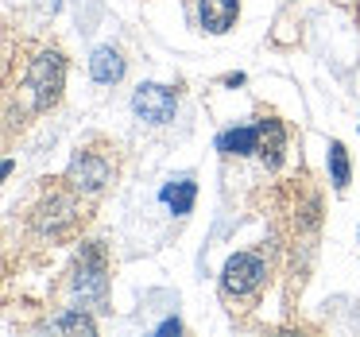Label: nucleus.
<instances>
[{"mask_svg":"<svg viewBox=\"0 0 360 337\" xmlns=\"http://www.w3.org/2000/svg\"><path fill=\"white\" fill-rule=\"evenodd\" d=\"M179 329H182V322H179V318H171V322H163V326H159V333L171 337V333H179Z\"/></svg>","mask_w":360,"mask_h":337,"instance_id":"nucleus-14","label":"nucleus"},{"mask_svg":"<svg viewBox=\"0 0 360 337\" xmlns=\"http://www.w3.org/2000/svg\"><path fill=\"white\" fill-rule=\"evenodd\" d=\"M132 109H136V117L148 120V125H167V120L174 117V109H179V94L159 86V82H148V86H140L132 94Z\"/></svg>","mask_w":360,"mask_h":337,"instance_id":"nucleus-6","label":"nucleus"},{"mask_svg":"<svg viewBox=\"0 0 360 337\" xmlns=\"http://www.w3.org/2000/svg\"><path fill=\"white\" fill-rule=\"evenodd\" d=\"M329 174H333V186L337 190H345L349 186V155H345V144L341 140H333L329 144Z\"/></svg>","mask_w":360,"mask_h":337,"instance_id":"nucleus-12","label":"nucleus"},{"mask_svg":"<svg viewBox=\"0 0 360 337\" xmlns=\"http://www.w3.org/2000/svg\"><path fill=\"white\" fill-rule=\"evenodd\" d=\"M267 267L259 256H252V252H236V256H229L225 272H221V291L233 298H244L252 295V291H259V283H264Z\"/></svg>","mask_w":360,"mask_h":337,"instance_id":"nucleus-4","label":"nucleus"},{"mask_svg":"<svg viewBox=\"0 0 360 337\" xmlns=\"http://www.w3.org/2000/svg\"><path fill=\"white\" fill-rule=\"evenodd\" d=\"M55 329L58 333H97V322L86 310H70L63 318H55Z\"/></svg>","mask_w":360,"mask_h":337,"instance_id":"nucleus-13","label":"nucleus"},{"mask_svg":"<svg viewBox=\"0 0 360 337\" xmlns=\"http://www.w3.org/2000/svg\"><path fill=\"white\" fill-rule=\"evenodd\" d=\"M256 128H259V159H264V163L275 171V167L283 163V148H287V132H283V120L264 117Z\"/></svg>","mask_w":360,"mask_h":337,"instance_id":"nucleus-8","label":"nucleus"},{"mask_svg":"<svg viewBox=\"0 0 360 337\" xmlns=\"http://www.w3.org/2000/svg\"><path fill=\"white\" fill-rule=\"evenodd\" d=\"M70 287H74V295H78L82 303L97 306V310L109 303V264H105V248L97 241L82 244L78 260H74Z\"/></svg>","mask_w":360,"mask_h":337,"instance_id":"nucleus-1","label":"nucleus"},{"mask_svg":"<svg viewBox=\"0 0 360 337\" xmlns=\"http://www.w3.org/2000/svg\"><path fill=\"white\" fill-rule=\"evenodd\" d=\"M63 86H66V63L58 51H39L27 66V94H32V105L35 113L51 109V105L63 97Z\"/></svg>","mask_w":360,"mask_h":337,"instance_id":"nucleus-2","label":"nucleus"},{"mask_svg":"<svg viewBox=\"0 0 360 337\" xmlns=\"http://www.w3.org/2000/svg\"><path fill=\"white\" fill-rule=\"evenodd\" d=\"M236 12H240V0H198V16L202 27L213 35H225L236 24Z\"/></svg>","mask_w":360,"mask_h":337,"instance_id":"nucleus-7","label":"nucleus"},{"mask_svg":"<svg viewBox=\"0 0 360 337\" xmlns=\"http://www.w3.org/2000/svg\"><path fill=\"white\" fill-rule=\"evenodd\" d=\"M74 194H78V190H74ZM74 194H66V190H51V194L35 205L32 221H35V229H39L43 236L63 241V236H70L74 229H78V202H74Z\"/></svg>","mask_w":360,"mask_h":337,"instance_id":"nucleus-3","label":"nucleus"},{"mask_svg":"<svg viewBox=\"0 0 360 337\" xmlns=\"http://www.w3.org/2000/svg\"><path fill=\"white\" fill-rule=\"evenodd\" d=\"M194 198H198V186H194V179L190 174H182V179H171L163 186V202H167V210L171 213H190L194 210Z\"/></svg>","mask_w":360,"mask_h":337,"instance_id":"nucleus-11","label":"nucleus"},{"mask_svg":"<svg viewBox=\"0 0 360 337\" xmlns=\"http://www.w3.org/2000/svg\"><path fill=\"white\" fill-rule=\"evenodd\" d=\"M217 151L221 155H252L259 151V128L244 125V128H229L217 136Z\"/></svg>","mask_w":360,"mask_h":337,"instance_id":"nucleus-9","label":"nucleus"},{"mask_svg":"<svg viewBox=\"0 0 360 337\" xmlns=\"http://www.w3.org/2000/svg\"><path fill=\"white\" fill-rule=\"evenodd\" d=\"M109 174H112V163L105 155H97V151H78V155L70 159V167H66V186L78 190V194H97V190H105Z\"/></svg>","mask_w":360,"mask_h":337,"instance_id":"nucleus-5","label":"nucleus"},{"mask_svg":"<svg viewBox=\"0 0 360 337\" xmlns=\"http://www.w3.org/2000/svg\"><path fill=\"white\" fill-rule=\"evenodd\" d=\"M89 74H94V82H101V86H112V82L124 78V58L112 47H97L94 58H89Z\"/></svg>","mask_w":360,"mask_h":337,"instance_id":"nucleus-10","label":"nucleus"}]
</instances>
